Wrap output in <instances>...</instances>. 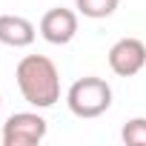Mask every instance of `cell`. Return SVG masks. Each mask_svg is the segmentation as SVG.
Segmentation results:
<instances>
[{"mask_svg": "<svg viewBox=\"0 0 146 146\" xmlns=\"http://www.w3.org/2000/svg\"><path fill=\"white\" fill-rule=\"evenodd\" d=\"M15 80L23 100L37 109H49L60 100V72L46 54H26L15 69Z\"/></svg>", "mask_w": 146, "mask_h": 146, "instance_id": "cell-1", "label": "cell"}, {"mask_svg": "<svg viewBox=\"0 0 146 146\" xmlns=\"http://www.w3.org/2000/svg\"><path fill=\"white\" fill-rule=\"evenodd\" d=\"M66 106L75 117H100L112 106V86L103 78H78L66 92Z\"/></svg>", "mask_w": 146, "mask_h": 146, "instance_id": "cell-2", "label": "cell"}, {"mask_svg": "<svg viewBox=\"0 0 146 146\" xmlns=\"http://www.w3.org/2000/svg\"><path fill=\"white\" fill-rule=\"evenodd\" d=\"M49 123L37 112H15L3 123V146H35L46 137Z\"/></svg>", "mask_w": 146, "mask_h": 146, "instance_id": "cell-3", "label": "cell"}, {"mask_svg": "<svg viewBox=\"0 0 146 146\" xmlns=\"http://www.w3.org/2000/svg\"><path fill=\"white\" fill-rule=\"evenodd\" d=\"M146 66V43L137 37H120L109 49V69L117 78H132Z\"/></svg>", "mask_w": 146, "mask_h": 146, "instance_id": "cell-4", "label": "cell"}, {"mask_svg": "<svg viewBox=\"0 0 146 146\" xmlns=\"http://www.w3.org/2000/svg\"><path fill=\"white\" fill-rule=\"evenodd\" d=\"M78 35V15L72 9H49L43 17H40V37L52 46H66L72 43Z\"/></svg>", "mask_w": 146, "mask_h": 146, "instance_id": "cell-5", "label": "cell"}, {"mask_svg": "<svg viewBox=\"0 0 146 146\" xmlns=\"http://www.w3.org/2000/svg\"><path fill=\"white\" fill-rule=\"evenodd\" d=\"M37 37V29L32 20L20 15H0V43L12 49H26Z\"/></svg>", "mask_w": 146, "mask_h": 146, "instance_id": "cell-6", "label": "cell"}, {"mask_svg": "<svg viewBox=\"0 0 146 146\" xmlns=\"http://www.w3.org/2000/svg\"><path fill=\"white\" fill-rule=\"evenodd\" d=\"M120 0H75V9L83 15V17H92V20H100V17H109L115 15Z\"/></svg>", "mask_w": 146, "mask_h": 146, "instance_id": "cell-7", "label": "cell"}, {"mask_svg": "<svg viewBox=\"0 0 146 146\" xmlns=\"http://www.w3.org/2000/svg\"><path fill=\"white\" fill-rule=\"evenodd\" d=\"M120 137L126 146H146V117H132L123 123Z\"/></svg>", "mask_w": 146, "mask_h": 146, "instance_id": "cell-8", "label": "cell"}, {"mask_svg": "<svg viewBox=\"0 0 146 146\" xmlns=\"http://www.w3.org/2000/svg\"><path fill=\"white\" fill-rule=\"evenodd\" d=\"M0 112H3V98H0Z\"/></svg>", "mask_w": 146, "mask_h": 146, "instance_id": "cell-9", "label": "cell"}]
</instances>
